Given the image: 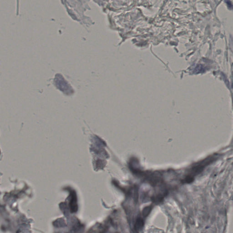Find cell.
<instances>
[{"mask_svg": "<svg viewBox=\"0 0 233 233\" xmlns=\"http://www.w3.org/2000/svg\"><path fill=\"white\" fill-rule=\"evenodd\" d=\"M71 200L70 202V208L72 212L74 213L77 210V199L74 191H72L70 192Z\"/></svg>", "mask_w": 233, "mask_h": 233, "instance_id": "cell-1", "label": "cell"}, {"mask_svg": "<svg viewBox=\"0 0 233 233\" xmlns=\"http://www.w3.org/2000/svg\"><path fill=\"white\" fill-rule=\"evenodd\" d=\"M144 225V221L142 218H138L136 220L135 224V229L137 230H139L143 228Z\"/></svg>", "mask_w": 233, "mask_h": 233, "instance_id": "cell-2", "label": "cell"}, {"mask_svg": "<svg viewBox=\"0 0 233 233\" xmlns=\"http://www.w3.org/2000/svg\"><path fill=\"white\" fill-rule=\"evenodd\" d=\"M152 207L151 206H147L143 208L142 212V215L143 217H146L149 215L151 211H152Z\"/></svg>", "mask_w": 233, "mask_h": 233, "instance_id": "cell-3", "label": "cell"}]
</instances>
